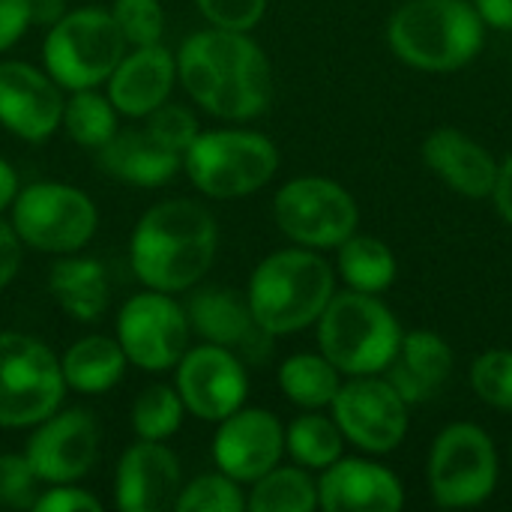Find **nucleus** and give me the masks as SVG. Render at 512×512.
I'll use <instances>...</instances> for the list:
<instances>
[{
	"instance_id": "c756f323",
	"label": "nucleus",
	"mask_w": 512,
	"mask_h": 512,
	"mask_svg": "<svg viewBox=\"0 0 512 512\" xmlns=\"http://www.w3.org/2000/svg\"><path fill=\"white\" fill-rule=\"evenodd\" d=\"M252 512H312L318 510V483L306 468H270L252 483L246 498Z\"/></svg>"
},
{
	"instance_id": "a878e982",
	"label": "nucleus",
	"mask_w": 512,
	"mask_h": 512,
	"mask_svg": "<svg viewBox=\"0 0 512 512\" xmlns=\"http://www.w3.org/2000/svg\"><path fill=\"white\" fill-rule=\"evenodd\" d=\"M126 363L129 360L120 342L108 336H84L60 357V372L66 387H72L75 393L99 396L120 384Z\"/></svg>"
},
{
	"instance_id": "9d476101",
	"label": "nucleus",
	"mask_w": 512,
	"mask_h": 512,
	"mask_svg": "<svg viewBox=\"0 0 512 512\" xmlns=\"http://www.w3.org/2000/svg\"><path fill=\"white\" fill-rule=\"evenodd\" d=\"M96 225L99 213L93 201L66 183H30L12 201L15 234L39 252L75 255L93 240Z\"/></svg>"
},
{
	"instance_id": "79ce46f5",
	"label": "nucleus",
	"mask_w": 512,
	"mask_h": 512,
	"mask_svg": "<svg viewBox=\"0 0 512 512\" xmlns=\"http://www.w3.org/2000/svg\"><path fill=\"white\" fill-rule=\"evenodd\" d=\"M474 9L486 21V27L512 30V0H474Z\"/></svg>"
},
{
	"instance_id": "c85d7f7f",
	"label": "nucleus",
	"mask_w": 512,
	"mask_h": 512,
	"mask_svg": "<svg viewBox=\"0 0 512 512\" xmlns=\"http://www.w3.org/2000/svg\"><path fill=\"white\" fill-rule=\"evenodd\" d=\"M345 435L333 417H324L318 411H309L297 417L285 429V453L309 471H324L336 459H342Z\"/></svg>"
},
{
	"instance_id": "a211bd4d",
	"label": "nucleus",
	"mask_w": 512,
	"mask_h": 512,
	"mask_svg": "<svg viewBox=\"0 0 512 512\" xmlns=\"http://www.w3.org/2000/svg\"><path fill=\"white\" fill-rule=\"evenodd\" d=\"M180 459L162 441L138 438L120 459L114 504L123 512H162L180 495Z\"/></svg>"
},
{
	"instance_id": "f704fd0d",
	"label": "nucleus",
	"mask_w": 512,
	"mask_h": 512,
	"mask_svg": "<svg viewBox=\"0 0 512 512\" xmlns=\"http://www.w3.org/2000/svg\"><path fill=\"white\" fill-rule=\"evenodd\" d=\"M111 15L126 45H153L165 33V12L159 0H114Z\"/></svg>"
},
{
	"instance_id": "b1692460",
	"label": "nucleus",
	"mask_w": 512,
	"mask_h": 512,
	"mask_svg": "<svg viewBox=\"0 0 512 512\" xmlns=\"http://www.w3.org/2000/svg\"><path fill=\"white\" fill-rule=\"evenodd\" d=\"M183 309H186L189 327L204 342H213V345L234 351V348H255L261 339H270V333H264L255 324L249 300H243L231 288L195 291Z\"/></svg>"
},
{
	"instance_id": "37998d69",
	"label": "nucleus",
	"mask_w": 512,
	"mask_h": 512,
	"mask_svg": "<svg viewBox=\"0 0 512 512\" xmlns=\"http://www.w3.org/2000/svg\"><path fill=\"white\" fill-rule=\"evenodd\" d=\"M492 198H495V207L504 216V222L512 225V156H507L498 168V183H495Z\"/></svg>"
},
{
	"instance_id": "7c9ffc66",
	"label": "nucleus",
	"mask_w": 512,
	"mask_h": 512,
	"mask_svg": "<svg viewBox=\"0 0 512 512\" xmlns=\"http://www.w3.org/2000/svg\"><path fill=\"white\" fill-rule=\"evenodd\" d=\"M60 126L66 129V135L75 144L90 147V150H99L117 132V108L96 87L72 90V99L63 102V120H60Z\"/></svg>"
},
{
	"instance_id": "58836bf2",
	"label": "nucleus",
	"mask_w": 512,
	"mask_h": 512,
	"mask_svg": "<svg viewBox=\"0 0 512 512\" xmlns=\"http://www.w3.org/2000/svg\"><path fill=\"white\" fill-rule=\"evenodd\" d=\"M36 512H99L102 504L84 492V489H72V483H60L51 486L48 492H42L33 504Z\"/></svg>"
},
{
	"instance_id": "a19ab883",
	"label": "nucleus",
	"mask_w": 512,
	"mask_h": 512,
	"mask_svg": "<svg viewBox=\"0 0 512 512\" xmlns=\"http://www.w3.org/2000/svg\"><path fill=\"white\" fill-rule=\"evenodd\" d=\"M21 237L15 234L12 222H3L0 216V291L15 279L18 267H21Z\"/></svg>"
},
{
	"instance_id": "412c9836",
	"label": "nucleus",
	"mask_w": 512,
	"mask_h": 512,
	"mask_svg": "<svg viewBox=\"0 0 512 512\" xmlns=\"http://www.w3.org/2000/svg\"><path fill=\"white\" fill-rule=\"evenodd\" d=\"M423 162L453 192L477 201L492 198L501 168V162L483 144H477L474 138H468L453 126H441L429 132V138L423 141Z\"/></svg>"
},
{
	"instance_id": "4be33fe9",
	"label": "nucleus",
	"mask_w": 512,
	"mask_h": 512,
	"mask_svg": "<svg viewBox=\"0 0 512 512\" xmlns=\"http://www.w3.org/2000/svg\"><path fill=\"white\" fill-rule=\"evenodd\" d=\"M453 363V348L444 336L432 330H414L402 336V345L384 369V378L408 405H417L429 402L450 381Z\"/></svg>"
},
{
	"instance_id": "f8f14e48",
	"label": "nucleus",
	"mask_w": 512,
	"mask_h": 512,
	"mask_svg": "<svg viewBox=\"0 0 512 512\" xmlns=\"http://www.w3.org/2000/svg\"><path fill=\"white\" fill-rule=\"evenodd\" d=\"M186 309L165 291H144L123 303L117 315V342L126 360L144 372H168L189 351Z\"/></svg>"
},
{
	"instance_id": "c9c22d12",
	"label": "nucleus",
	"mask_w": 512,
	"mask_h": 512,
	"mask_svg": "<svg viewBox=\"0 0 512 512\" xmlns=\"http://www.w3.org/2000/svg\"><path fill=\"white\" fill-rule=\"evenodd\" d=\"M39 498V477L27 456L3 453L0 456V507L9 510H33Z\"/></svg>"
},
{
	"instance_id": "f257e3e1",
	"label": "nucleus",
	"mask_w": 512,
	"mask_h": 512,
	"mask_svg": "<svg viewBox=\"0 0 512 512\" xmlns=\"http://www.w3.org/2000/svg\"><path fill=\"white\" fill-rule=\"evenodd\" d=\"M177 78L207 114L222 120H252L273 99L270 60L243 30L192 33L177 54Z\"/></svg>"
},
{
	"instance_id": "423d86ee",
	"label": "nucleus",
	"mask_w": 512,
	"mask_h": 512,
	"mask_svg": "<svg viewBox=\"0 0 512 512\" xmlns=\"http://www.w3.org/2000/svg\"><path fill=\"white\" fill-rule=\"evenodd\" d=\"M183 165L201 195L228 201L264 189L279 168V150L261 132L213 129L198 132Z\"/></svg>"
},
{
	"instance_id": "ea45409f",
	"label": "nucleus",
	"mask_w": 512,
	"mask_h": 512,
	"mask_svg": "<svg viewBox=\"0 0 512 512\" xmlns=\"http://www.w3.org/2000/svg\"><path fill=\"white\" fill-rule=\"evenodd\" d=\"M27 24H33L30 0H0V54L21 39Z\"/></svg>"
},
{
	"instance_id": "4468645a",
	"label": "nucleus",
	"mask_w": 512,
	"mask_h": 512,
	"mask_svg": "<svg viewBox=\"0 0 512 512\" xmlns=\"http://www.w3.org/2000/svg\"><path fill=\"white\" fill-rule=\"evenodd\" d=\"M174 369L177 393L186 411H192V417L198 420L219 423L243 408L249 396V375L231 348L213 342L189 348Z\"/></svg>"
},
{
	"instance_id": "1a4fd4ad",
	"label": "nucleus",
	"mask_w": 512,
	"mask_h": 512,
	"mask_svg": "<svg viewBox=\"0 0 512 512\" xmlns=\"http://www.w3.org/2000/svg\"><path fill=\"white\" fill-rule=\"evenodd\" d=\"M498 450L486 429L474 423L447 426L429 453V492L438 507H480L498 486Z\"/></svg>"
},
{
	"instance_id": "6ab92c4d",
	"label": "nucleus",
	"mask_w": 512,
	"mask_h": 512,
	"mask_svg": "<svg viewBox=\"0 0 512 512\" xmlns=\"http://www.w3.org/2000/svg\"><path fill=\"white\" fill-rule=\"evenodd\" d=\"M318 507L327 512H399L402 480L369 459H336L318 480Z\"/></svg>"
},
{
	"instance_id": "e433bc0d",
	"label": "nucleus",
	"mask_w": 512,
	"mask_h": 512,
	"mask_svg": "<svg viewBox=\"0 0 512 512\" xmlns=\"http://www.w3.org/2000/svg\"><path fill=\"white\" fill-rule=\"evenodd\" d=\"M147 132L168 150L174 153H186L189 144L198 138V120L189 108L183 105H168L162 102L156 111L147 114Z\"/></svg>"
},
{
	"instance_id": "2eb2a0df",
	"label": "nucleus",
	"mask_w": 512,
	"mask_h": 512,
	"mask_svg": "<svg viewBox=\"0 0 512 512\" xmlns=\"http://www.w3.org/2000/svg\"><path fill=\"white\" fill-rule=\"evenodd\" d=\"M24 456L33 465L39 483H75L96 465L99 429L87 411H54L36 423Z\"/></svg>"
},
{
	"instance_id": "9b49d317",
	"label": "nucleus",
	"mask_w": 512,
	"mask_h": 512,
	"mask_svg": "<svg viewBox=\"0 0 512 512\" xmlns=\"http://www.w3.org/2000/svg\"><path fill=\"white\" fill-rule=\"evenodd\" d=\"M279 231L306 249H336L357 234L360 210L354 195L327 177L288 180L273 201Z\"/></svg>"
},
{
	"instance_id": "72a5a7b5",
	"label": "nucleus",
	"mask_w": 512,
	"mask_h": 512,
	"mask_svg": "<svg viewBox=\"0 0 512 512\" xmlns=\"http://www.w3.org/2000/svg\"><path fill=\"white\" fill-rule=\"evenodd\" d=\"M471 387L480 402L498 411H512V351L492 348L471 366Z\"/></svg>"
},
{
	"instance_id": "7ed1b4c3",
	"label": "nucleus",
	"mask_w": 512,
	"mask_h": 512,
	"mask_svg": "<svg viewBox=\"0 0 512 512\" xmlns=\"http://www.w3.org/2000/svg\"><path fill=\"white\" fill-rule=\"evenodd\" d=\"M336 294L333 267L315 249H282L267 255L249 279V309L270 336H291L318 324Z\"/></svg>"
},
{
	"instance_id": "aec40b11",
	"label": "nucleus",
	"mask_w": 512,
	"mask_h": 512,
	"mask_svg": "<svg viewBox=\"0 0 512 512\" xmlns=\"http://www.w3.org/2000/svg\"><path fill=\"white\" fill-rule=\"evenodd\" d=\"M174 81L177 57L165 45H135L108 75V99L117 114L147 117L162 102H168Z\"/></svg>"
},
{
	"instance_id": "473e14b6",
	"label": "nucleus",
	"mask_w": 512,
	"mask_h": 512,
	"mask_svg": "<svg viewBox=\"0 0 512 512\" xmlns=\"http://www.w3.org/2000/svg\"><path fill=\"white\" fill-rule=\"evenodd\" d=\"M177 512H240L246 510V498L240 492V483L219 474H201L192 483L180 486V495L174 501Z\"/></svg>"
},
{
	"instance_id": "dca6fc26",
	"label": "nucleus",
	"mask_w": 512,
	"mask_h": 512,
	"mask_svg": "<svg viewBox=\"0 0 512 512\" xmlns=\"http://www.w3.org/2000/svg\"><path fill=\"white\" fill-rule=\"evenodd\" d=\"M285 456V426L264 408H237L219 420L213 459L237 483H255Z\"/></svg>"
},
{
	"instance_id": "cd10ccee",
	"label": "nucleus",
	"mask_w": 512,
	"mask_h": 512,
	"mask_svg": "<svg viewBox=\"0 0 512 512\" xmlns=\"http://www.w3.org/2000/svg\"><path fill=\"white\" fill-rule=\"evenodd\" d=\"M339 375L342 372L324 354H294L279 366V387L288 402L306 411H321L333 405L342 387Z\"/></svg>"
},
{
	"instance_id": "39448f33",
	"label": "nucleus",
	"mask_w": 512,
	"mask_h": 512,
	"mask_svg": "<svg viewBox=\"0 0 512 512\" xmlns=\"http://www.w3.org/2000/svg\"><path fill=\"white\" fill-rule=\"evenodd\" d=\"M399 318L378 294L342 291L333 294L318 318L321 354L348 378L384 375L402 345Z\"/></svg>"
},
{
	"instance_id": "0eeeda50",
	"label": "nucleus",
	"mask_w": 512,
	"mask_h": 512,
	"mask_svg": "<svg viewBox=\"0 0 512 512\" xmlns=\"http://www.w3.org/2000/svg\"><path fill=\"white\" fill-rule=\"evenodd\" d=\"M126 54V39L108 9L84 6L63 12L42 45L48 75L66 90H87L108 81Z\"/></svg>"
},
{
	"instance_id": "393cba45",
	"label": "nucleus",
	"mask_w": 512,
	"mask_h": 512,
	"mask_svg": "<svg viewBox=\"0 0 512 512\" xmlns=\"http://www.w3.org/2000/svg\"><path fill=\"white\" fill-rule=\"evenodd\" d=\"M48 291L69 318L84 324L96 321L111 297L105 267L93 258H75V255H66L51 267Z\"/></svg>"
},
{
	"instance_id": "ddd939ff",
	"label": "nucleus",
	"mask_w": 512,
	"mask_h": 512,
	"mask_svg": "<svg viewBox=\"0 0 512 512\" xmlns=\"http://www.w3.org/2000/svg\"><path fill=\"white\" fill-rule=\"evenodd\" d=\"M330 408L345 441H351L363 453H393L408 435V402L384 375L351 378L339 387Z\"/></svg>"
},
{
	"instance_id": "20e7f679",
	"label": "nucleus",
	"mask_w": 512,
	"mask_h": 512,
	"mask_svg": "<svg viewBox=\"0 0 512 512\" xmlns=\"http://www.w3.org/2000/svg\"><path fill=\"white\" fill-rule=\"evenodd\" d=\"M390 51L420 72H456L486 42V21L465 0H408L387 24Z\"/></svg>"
},
{
	"instance_id": "2f4dec72",
	"label": "nucleus",
	"mask_w": 512,
	"mask_h": 512,
	"mask_svg": "<svg viewBox=\"0 0 512 512\" xmlns=\"http://www.w3.org/2000/svg\"><path fill=\"white\" fill-rule=\"evenodd\" d=\"M183 414H186V405H183L177 387L156 384V387L144 390L135 399V405H132V429L144 441H165L180 429Z\"/></svg>"
},
{
	"instance_id": "f3484780",
	"label": "nucleus",
	"mask_w": 512,
	"mask_h": 512,
	"mask_svg": "<svg viewBox=\"0 0 512 512\" xmlns=\"http://www.w3.org/2000/svg\"><path fill=\"white\" fill-rule=\"evenodd\" d=\"M60 84L21 60H0V123L24 141H45L63 120Z\"/></svg>"
},
{
	"instance_id": "f03ea898",
	"label": "nucleus",
	"mask_w": 512,
	"mask_h": 512,
	"mask_svg": "<svg viewBox=\"0 0 512 512\" xmlns=\"http://www.w3.org/2000/svg\"><path fill=\"white\" fill-rule=\"evenodd\" d=\"M219 246V228L210 210L189 198L153 204L135 225L129 243L132 273L153 291L180 294L198 285Z\"/></svg>"
},
{
	"instance_id": "c03bdc74",
	"label": "nucleus",
	"mask_w": 512,
	"mask_h": 512,
	"mask_svg": "<svg viewBox=\"0 0 512 512\" xmlns=\"http://www.w3.org/2000/svg\"><path fill=\"white\" fill-rule=\"evenodd\" d=\"M15 195H18V174L6 159H0V213L12 207Z\"/></svg>"
},
{
	"instance_id": "4c0bfd02",
	"label": "nucleus",
	"mask_w": 512,
	"mask_h": 512,
	"mask_svg": "<svg viewBox=\"0 0 512 512\" xmlns=\"http://www.w3.org/2000/svg\"><path fill=\"white\" fill-rule=\"evenodd\" d=\"M201 15L222 30H243L249 33L267 9V0H195Z\"/></svg>"
},
{
	"instance_id": "5701e85b",
	"label": "nucleus",
	"mask_w": 512,
	"mask_h": 512,
	"mask_svg": "<svg viewBox=\"0 0 512 512\" xmlns=\"http://www.w3.org/2000/svg\"><path fill=\"white\" fill-rule=\"evenodd\" d=\"M99 168L129 186L156 189L165 186L183 165V156L162 147L147 129H117L99 150Z\"/></svg>"
},
{
	"instance_id": "6e6552de",
	"label": "nucleus",
	"mask_w": 512,
	"mask_h": 512,
	"mask_svg": "<svg viewBox=\"0 0 512 512\" xmlns=\"http://www.w3.org/2000/svg\"><path fill=\"white\" fill-rule=\"evenodd\" d=\"M66 393L54 351L24 333H0V429H27L51 417Z\"/></svg>"
},
{
	"instance_id": "a18cd8bd",
	"label": "nucleus",
	"mask_w": 512,
	"mask_h": 512,
	"mask_svg": "<svg viewBox=\"0 0 512 512\" xmlns=\"http://www.w3.org/2000/svg\"><path fill=\"white\" fill-rule=\"evenodd\" d=\"M63 15V0H30V18L33 21H57Z\"/></svg>"
},
{
	"instance_id": "bb28decb",
	"label": "nucleus",
	"mask_w": 512,
	"mask_h": 512,
	"mask_svg": "<svg viewBox=\"0 0 512 512\" xmlns=\"http://www.w3.org/2000/svg\"><path fill=\"white\" fill-rule=\"evenodd\" d=\"M336 252H339L336 261L339 276L351 291L384 294L396 282V255L384 240L351 234L342 246H336Z\"/></svg>"
}]
</instances>
